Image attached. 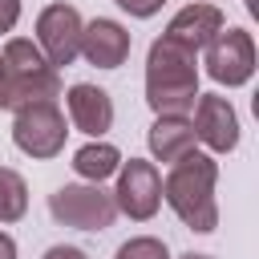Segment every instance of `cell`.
<instances>
[{"label": "cell", "instance_id": "obj_1", "mask_svg": "<svg viewBox=\"0 0 259 259\" xmlns=\"http://www.w3.org/2000/svg\"><path fill=\"white\" fill-rule=\"evenodd\" d=\"M214 182H219V162L202 150H190L178 158L166 178H162V198L166 206L198 235H210L219 227V202H214Z\"/></svg>", "mask_w": 259, "mask_h": 259}, {"label": "cell", "instance_id": "obj_4", "mask_svg": "<svg viewBox=\"0 0 259 259\" xmlns=\"http://www.w3.org/2000/svg\"><path fill=\"white\" fill-rule=\"evenodd\" d=\"M49 214L73 231H105L117 219V206L113 194L97 182H65L49 194Z\"/></svg>", "mask_w": 259, "mask_h": 259}, {"label": "cell", "instance_id": "obj_9", "mask_svg": "<svg viewBox=\"0 0 259 259\" xmlns=\"http://www.w3.org/2000/svg\"><path fill=\"white\" fill-rule=\"evenodd\" d=\"M190 125H194V142H202L214 154H231L239 146V117L223 93H198Z\"/></svg>", "mask_w": 259, "mask_h": 259}, {"label": "cell", "instance_id": "obj_13", "mask_svg": "<svg viewBox=\"0 0 259 259\" xmlns=\"http://www.w3.org/2000/svg\"><path fill=\"white\" fill-rule=\"evenodd\" d=\"M146 142H150V154H154L158 162L174 166L178 158H186V154L194 150V125H190V117H182V113H162V117H154Z\"/></svg>", "mask_w": 259, "mask_h": 259}, {"label": "cell", "instance_id": "obj_10", "mask_svg": "<svg viewBox=\"0 0 259 259\" xmlns=\"http://www.w3.org/2000/svg\"><path fill=\"white\" fill-rule=\"evenodd\" d=\"M65 109H69L73 130L89 134L93 142H97L101 134L113 130V97H109L101 85H89V81L69 85V93H65Z\"/></svg>", "mask_w": 259, "mask_h": 259}, {"label": "cell", "instance_id": "obj_23", "mask_svg": "<svg viewBox=\"0 0 259 259\" xmlns=\"http://www.w3.org/2000/svg\"><path fill=\"white\" fill-rule=\"evenodd\" d=\"M206 4H210V0H206Z\"/></svg>", "mask_w": 259, "mask_h": 259}, {"label": "cell", "instance_id": "obj_2", "mask_svg": "<svg viewBox=\"0 0 259 259\" xmlns=\"http://www.w3.org/2000/svg\"><path fill=\"white\" fill-rule=\"evenodd\" d=\"M198 101V53L158 36L146 53V105L162 113H190Z\"/></svg>", "mask_w": 259, "mask_h": 259}, {"label": "cell", "instance_id": "obj_19", "mask_svg": "<svg viewBox=\"0 0 259 259\" xmlns=\"http://www.w3.org/2000/svg\"><path fill=\"white\" fill-rule=\"evenodd\" d=\"M45 259H89L81 247H69V243H57V247H49L45 251Z\"/></svg>", "mask_w": 259, "mask_h": 259}, {"label": "cell", "instance_id": "obj_20", "mask_svg": "<svg viewBox=\"0 0 259 259\" xmlns=\"http://www.w3.org/2000/svg\"><path fill=\"white\" fill-rule=\"evenodd\" d=\"M0 259H16V239L0 231Z\"/></svg>", "mask_w": 259, "mask_h": 259}, {"label": "cell", "instance_id": "obj_18", "mask_svg": "<svg viewBox=\"0 0 259 259\" xmlns=\"http://www.w3.org/2000/svg\"><path fill=\"white\" fill-rule=\"evenodd\" d=\"M20 20V0H0V32H12Z\"/></svg>", "mask_w": 259, "mask_h": 259}, {"label": "cell", "instance_id": "obj_16", "mask_svg": "<svg viewBox=\"0 0 259 259\" xmlns=\"http://www.w3.org/2000/svg\"><path fill=\"white\" fill-rule=\"evenodd\" d=\"M113 259H174V255H170V247H166L162 239H154V235H134V239H125V243L117 247Z\"/></svg>", "mask_w": 259, "mask_h": 259}, {"label": "cell", "instance_id": "obj_6", "mask_svg": "<svg viewBox=\"0 0 259 259\" xmlns=\"http://www.w3.org/2000/svg\"><path fill=\"white\" fill-rule=\"evenodd\" d=\"M113 194V206L134 219V223H150L162 206V174L154 162L146 158H130L117 166V186L109 190Z\"/></svg>", "mask_w": 259, "mask_h": 259}, {"label": "cell", "instance_id": "obj_22", "mask_svg": "<svg viewBox=\"0 0 259 259\" xmlns=\"http://www.w3.org/2000/svg\"><path fill=\"white\" fill-rule=\"evenodd\" d=\"M178 259H214V255H198V251H186V255H178Z\"/></svg>", "mask_w": 259, "mask_h": 259}, {"label": "cell", "instance_id": "obj_17", "mask_svg": "<svg viewBox=\"0 0 259 259\" xmlns=\"http://www.w3.org/2000/svg\"><path fill=\"white\" fill-rule=\"evenodd\" d=\"M121 12H130V16H138V20H150L154 12H162V4L166 0H113Z\"/></svg>", "mask_w": 259, "mask_h": 259}, {"label": "cell", "instance_id": "obj_15", "mask_svg": "<svg viewBox=\"0 0 259 259\" xmlns=\"http://www.w3.org/2000/svg\"><path fill=\"white\" fill-rule=\"evenodd\" d=\"M24 210H28V182L12 166H0V223H20Z\"/></svg>", "mask_w": 259, "mask_h": 259}, {"label": "cell", "instance_id": "obj_21", "mask_svg": "<svg viewBox=\"0 0 259 259\" xmlns=\"http://www.w3.org/2000/svg\"><path fill=\"white\" fill-rule=\"evenodd\" d=\"M0 109H8V89H4V65H0Z\"/></svg>", "mask_w": 259, "mask_h": 259}, {"label": "cell", "instance_id": "obj_7", "mask_svg": "<svg viewBox=\"0 0 259 259\" xmlns=\"http://www.w3.org/2000/svg\"><path fill=\"white\" fill-rule=\"evenodd\" d=\"M202 65H206V77L227 85V89H239L255 77V40L247 28H223L214 32V40L202 49Z\"/></svg>", "mask_w": 259, "mask_h": 259}, {"label": "cell", "instance_id": "obj_8", "mask_svg": "<svg viewBox=\"0 0 259 259\" xmlns=\"http://www.w3.org/2000/svg\"><path fill=\"white\" fill-rule=\"evenodd\" d=\"M81 28H85V20L73 4H49L36 16V40L32 45L45 53V61L53 69H61V65H73L81 57Z\"/></svg>", "mask_w": 259, "mask_h": 259}, {"label": "cell", "instance_id": "obj_14", "mask_svg": "<svg viewBox=\"0 0 259 259\" xmlns=\"http://www.w3.org/2000/svg\"><path fill=\"white\" fill-rule=\"evenodd\" d=\"M117 166H121V150L113 146V142H89V146H81L77 154H73V170L85 178V182H105V178H113L117 174Z\"/></svg>", "mask_w": 259, "mask_h": 259}, {"label": "cell", "instance_id": "obj_11", "mask_svg": "<svg viewBox=\"0 0 259 259\" xmlns=\"http://www.w3.org/2000/svg\"><path fill=\"white\" fill-rule=\"evenodd\" d=\"M223 28H227V20H223L219 4L194 0V4H186V8L174 12V20L166 24L162 36H170L174 45H182V49H190V53H202V49L214 40V32H223Z\"/></svg>", "mask_w": 259, "mask_h": 259}, {"label": "cell", "instance_id": "obj_5", "mask_svg": "<svg viewBox=\"0 0 259 259\" xmlns=\"http://www.w3.org/2000/svg\"><path fill=\"white\" fill-rule=\"evenodd\" d=\"M65 138H69V125H65V113L57 109V101H36V105L12 109V142L20 154L57 158L65 150Z\"/></svg>", "mask_w": 259, "mask_h": 259}, {"label": "cell", "instance_id": "obj_3", "mask_svg": "<svg viewBox=\"0 0 259 259\" xmlns=\"http://www.w3.org/2000/svg\"><path fill=\"white\" fill-rule=\"evenodd\" d=\"M4 65V89H8V109L36 105V101H57L61 97V73L45 61V53L28 36H8L0 49Z\"/></svg>", "mask_w": 259, "mask_h": 259}, {"label": "cell", "instance_id": "obj_12", "mask_svg": "<svg viewBox=\"0 0 259 259\" xmlns=\"http://www.w3.org/2000/svg\"><path fill=\"white\" fill-rule=\"evenodd\" d=\"M130 45H134L130 28L117 24V20H109V16H97V20H89V24L81 28V57H85L89 65H97V69H117V65H125Z\"/></svg>", "mask_w": 259, "mask_h": 259}]
</instances>
